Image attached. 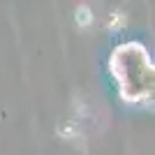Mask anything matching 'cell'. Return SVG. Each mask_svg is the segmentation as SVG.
Listing matches in <instances>:
<instances>
[{"mask_svg": "<svg viewBox=\"0 0 155 155\" xmlns=\"http://www.w3.org/2000/svg\"><path fill=\"white\" fill-rule=\"evenodd\" d=\"M74 19H77V26L79 28H88L93 23V12L88 9V7H77V14H74Z\"/></svg>", "mask_w": 155, "mask_h": 155, "instance_id": "6da1fadb", "label": "cell"}]
</instances>
